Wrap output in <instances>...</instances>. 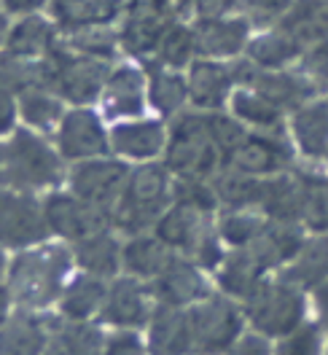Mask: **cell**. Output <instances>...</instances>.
<instances>
[{"label":"cell","instance_id":"obj_1","mask_svg":"<svg viewBox=\"0 0 328 355\" xmlns=\"http://www.w3.org/2000/svg\"><path fill=\"white\" fill-rule=\"evenodd\" d=\"M70 266L73 256L62 245L30 248L8 266V291L22 307H46L57 296H62Z\"/></svg>","mask_w":328,"mask_h":355},{"label":"cell","instance_id":"obj_2","mask_svg":"<svg viewBox=\"0 0 328 355\" xmlns=\"http://www.w3.org/2000/svg\"><path fill=\"white\" fill-rule=\"evenodd\" d=\"M173 202V180L167 164H140L132 170L121 197L110 210V223L124 234H143L146 229L156 226L164 210Z\"/></svg>","mask_w":328,"mask_h":355},{"label":"cell","instance_id":"obj_3","mask_svg":"<svg viewBox=\"0 0 328 355\" xmlns=\"http://www.w3.org/2000/svg\"><path fill=\"white\" fill-rule=\"evenodd\" d=\"M62 156L41 135L14 130L0 143V189L38 191L60 183Z\"/></svg>","mask_w":328,"mask_h":355},{"label":"cell","instance_id":"obj_4","mask_svg":"<svg viewBox=\"0 0 328 355\" xmlns=\"http://www.w3.org/2000/svg\"><path fill=\"white\" fill-rule=\"evenodd\" d=\"M167 170L178 178H216L223 154L210 132V113H178L167 137Z\"/></svg>","mask_w":328,"mask_h":355},{"label":"cell","instance_id":"obj_5","mask_svg":"<svg viewBox=\"0 0 328 355\" xmlns=\"http://www.w3.org/2000/svg\"><path fill=\"white\" fill-rule=\"evenodd\" d=\"M46 60H49V73H51L49 89L73 105L94 103L103 94L105 81L113 70L110 62L70 51L62 41L46 54Z\"/></svg>","mask_w":328,"mask_h":355},{"label":"cell","instance_id":"obj_6","mask_svg":"<svg viewBox=\"0 0 328 355\" xmlns=\"http://www.w3.org/2000/svg\"><path fill=\"white\" fill-rule=\"evenodd\" d=\"M245 315L261 336H288L304 320V293L288 277L264 280L245 299Z\"/></svg>","mask_w":328,"mask_h":355},{"label":"cell","instance_id":"obj_7","mask_svg":"<svg viewBox=\"0 0 328 355\" xmlns=\"http://www.w3.org/2000/svg\"><path fill=\"white\" fill-rule=\"evenodd\" d=\"M232 73L237 84L259 92L264 100H269L280 111H299L315 94L312 84L299 70H261L250 60H242L232 67Z\"/></svg>","mask_w":328,"mask_h":355},{"label":"cell","instance_id":"obj_8","mask_svg":"<svg viewBox=\"0 0 328 355\" xmlns=\"http://www.w3.org/2000/svg\"><path fill=\"white\" fill-rule=\"evenodd\" d=\"M194 347L202 353H223L240 339L242 312L226 296H207L189 312Z\"/></svg>","mask_w":328,"mask_h":355},{"label":"cell","instance_id":"obj_9","mask_svg":"<svg viewBox=\"0 0 328 355\" xmlns=\"http://www.w3.org/2000/svg\"><path fill=\"white\" fill-rule=\"evenodd\" d=\"M291 159H293V151H291V143L283 135V130L248 132L240 146L226 156L223 167L250 178H272L288 170Z\"/></svg>","mask_w":328,"mask_h":355},{"label":"cell","instance_id":"obj_10","mask_svg":"<svg viewBox=\"0 0 328 355\" xmlns=\"http://www.w3.org/2000/svg\"><path fill=\"white\" fill-rule=\"evenodd\" d=\"M44 218L49 226V234H57V237L70 240V243H81L97 232H105V226L110 221L105 210L84 202L73 191L70 194H65V191L49 194L44 202Z\"/></svg>","mask_w":328,"mask_h":355},{"label":"cell","instance_id":"obj_11","mask_svg":"<svg viewBox=\"0 0 328 355\" xmlns=\"http://www.w3.org/2000/svg\"><path fill=\"white\" fill-rule=\"evenodd\" d=\"M130 178L127 164L116 162V159H87V162H76V167L70 170L67 183L70 191L84 202L105 210L110 216L113 205L121 197V189Z\"/></svg>","mask_w":328,"mask_h":355},{"label":"cell","instance_id":"obj_12","mask_svg":"<svg viewBox=\"0 0 328 355\" xmlns=\"http://www.w3.org/2000/svg\"><path fill=\"white\" fill-rule=\"evenodd\" d=\"M49 226L44 205L27 197L24 191L0 189V248H27L44 243Z\"/></svg>","mask_w":328,"mask_h":355},{"label":"cell","instance_id":"obj_13","mask_svg":"<svg viewBox=\"0 0 328 355\" xmlns=\"http://www.w3.org/2000/svg\"><path fill=\"white\" fill-rule=\"evenodd\" d=\"M57 148L62 159L87 162L108 154L110 135L105 132L100 116L89 108H76L62 116L57 130Z\"/></svg>","mask_w":328,"mask_h":355},{"label":"cell","instance_id":"obj_14","mask_svg":"<svg viewBox=\"0 0 328 355\" xmlns=\"http://www.w3.org/2000/svg\"><path fill=\"white\" fill-rule=\"evenodd\" d=\"M194 35H197V51L205 60H232L248 49L250 22L245 17L199 19Z\"/></svg>","mask_w":328,"mask_h":355},{"label":"cell","instance_id":"obj_15","mask_svg":"<svg viewBox=\"0 0 328 355\" xmlns=\"http://www.w3.org/2000/svg\"><path fill=\"white\" fill-rule=\"evenodd\" d=\"M148 94V76L140 67L119 65L110 70L103 89V108L110 119H132L140 116Z\"/></svg>","mask_w":328,"mask_h":355},{"label":"cell","instance_id":"obj_16","mask_svg":"<svg viewBox=\"0 0 328 355\" xmlns=\"http://www.w3.org/2000/svg\"><path fill=\"white\" fill-rule=\"evenodd\" d=\"M151 293L164 307H186L191 302H199L205 293V280L202 272L191 259L175 256L170 264L164 266L153 277Z\"/></svg>","mask_w":328,"mask_h":355},{"label":"cell","instance_id":"obj_17","mask_svg":"<svg viewBox=\"0 0 328 355\" xmlns=\"http://www.w3.org/2000/svg\"><path fill=\"white\" fill-rule=\"evenodd\" d=\"M121 11V0H49L51 22L65 35L100 24H113Z\"/></svg>","mask_w":328,"mask_h":355},{"label":"cell","instance_id":"obj_18","mask_svg":"<svg viewBox=\"0 0 328 355\" xmlns=\"http://www.w3.org/2000/svg\"><path fill=\"white\" fill-rule=\"evenodd\" d=\"M234 73L218 60H199L189 73V100L205 113H218L234 87Z\"/></svg>","mask_w":328,"mask_h":355},{"label":"cell","instance_id":"obj_19","mask_svg":"<svg viewBox=\"0 0 328 355\" xmlns=\"http://www.w3.org/2000/svg\"><path fill=\"white\" fill-rule=\"evenodd\" d=\"M269 221L299 223L304 221L307 186L304 175H272L264 178L261 202H259Z\"/></svg>","mask_w":328,"mask_h":355},{"label":"cell","instance_id":"obj_20","mask_svg":"<svg viewBox=\"0 0 328 355\" xmlns=\"http://www.w3.org/2000/svg\"><path fill=\"white\" fill-rule=\"evenodd\" d=\"M304 248V234L299 223H280L266 221L261 234L248 245V250L256 256V261L264 266V272L277 269V266L293 261Z\"/></svg>","mask_w":328,"mask_h":355},{"label":"cell","instance_id":"obj_21","mask_svg":"<svg viewBox=\"0 0 328 355\" xmlns=\"http://www.w3.org/2000/svg\"><path fill=\"white\" fill-rule=\"evenodd\" d=\"M167 27L170 19H164L159 8H124V19L119 24V46L132 57L156 54V46Z\"/></svg>","mask_w":328,"mask_h":355},{"label":"cell","instance_id":"obj_22","mask_svg":"<svg viewBox=\"0 0 328 355\" xmlns=\"http://www.w3.org/2000/svg\"><path fill=\"white\" fill-rule=\"evenodd\" d=\"M153 232L170 250L191 256L194 248L199 245V240L210 232V226H207V216L205 213H197V210L183 207V205H173L156 221Z\"/></svg>","mask_w":328,"mask_h":355},{"label":"cell","instance_id":"obj_23","mask_svg":"<svg viewBox=\"0 0 328 355\" xmlns=\"http://www.w3.org/2000/svg\"><path fill=\"white\" fill-rule=\"evenodd\" d=\"M194 347V334H191V320L189 312L180 307H164L151 318V331H148V350L151 355H186Z\"/></svg>","mask_w":328,"mask_h":355},{"label":"cell","instance_id":"obj_24","mask_svg":"<svg viewBox=\"0 0 328 355\" xmlns=\"http://www.w3.org/2000/svg\"><path fill=\"white\" fill-rule=\"evenodd\" d=\"M105 320L119 329H135L148 320V291L137 277L116 280L105 293Z\"/></svg>","mask_w":328,"mask_h":355},{"label":"cell","instance_id":"obj_25","mask_svg":"<svg viewBox=\"0 0 328 355\" xmlns=\"http://www.w3.org/2000/svg\"><path fill=\"white\" fill-rule=\"evenodd\" d=\"M60 41H57L54 22L41 14H30V17L17 19V24H11L3 51L14 54V57H24V60H41Z\"/></svg>","mask_w":328,"mask_h":355},{"label":"cell","instance_id":"obj_26","mask_svg":"<svg viewBox=\"0 0 328 355\" xmlns=\"http://www.w3.org/2000/svg\"><path fill=\"white\" fill-rule=\"evenodd\" d=\"M110 148L116 154L148 162L159 156L162 148H167V132L159 121H130V124H116L110 132Z\"/></svg>","mask_w":328,"mask_h":355},{"label":"cell","instance_id":"obj_27","mask_svg":"<svg viewBox=\"0 0 328 355\" xmlns=\"http://www.w3.org/2000/svg\"><path fill=\"white\" fill-rule=\"evenodd\" d=\"M277 27L293 35L304 49L323 44L328 41V0H293Z\"/></svg>","mask_w":328,"mask_h":355},{"label":"cell","instance_id":"obj_28","mask_svg":"<svg viewBox=\"0 0 328 355\" xmlns=\"http://www.w3.org/2000/svg\"><path fill=\"white\" fill-rule=\"evenodd\" d=\"M248 60L261 70H285L291 62L302 60L304 54V46L299 44L293 35H288L280 27H272V30H264L259 38L248 41L245 49Z\"/></svg>","mask_w":328,"mask_h":355},{"label":"cell","instance_id":"obj_29","mask_svg":"<svg viewBox=\"0 0 328 355\" xmlns=\"http://www.w3.org/2000/svg\"><path fill=\"white\" fill-rule=\"evenodd\" d=\"M178 253L170 250L156 234H135L121 250V266L130 272V277L137 280H153L164 266L175 259Z\"/></svg>","mask_w":328,"mask_h":355},{"label":"cell","instance_id":"obj_30","mask_svg":"<svg viewBox=\"0 0 328 355\" xmlns=\"http://www.w3.org/2000/svg\"><path fill=\"white\" fill-rule=\"evenodd\" d=\"M291 132L296 137L302 154L309 159H326L328 156V103L326 100H315L307 103L304 108H299L293 121H291Z\"/></svg>","mask_w":328,"mask_h":355},{"label":"cell","instance_id":"obj_31","mask_svg":"<svg viewBox=\"0 0 328 355\" xmlns=\"http://www.w3.org/2000/svg\"><path fill=\"white\" fill-rule=\"evenodd\" d=\"M264 275H266L264 266L256 261V256L248 248H234L221 264L218 283L229 296L248 299L264 283Z\"/></svg>","mask_w":328,"mask_h":355},{"label":"cell","instance_id":"obj_32","mask_svg":"<svg viewBox=\"0 0 328 355\" xmlns=\"http://www.w3.org/2000/svg\"><path fill=\"white\" fill-rule=\"evenodd\" d=\"M121 245L119 240L108 234V232H97L87 240L76 243V261L81 264V269L87 275H94V277H113L121 266Z\"/></svg>","mask_w":328,"mask_h":355},{"label":"cell","instance_id":"obj_33","mask_svg":"<svg viewBox=\"0 0 328 355\" xmlns=\"http://www.w3.org/2000/svg\"><path fill=\"white\" fill-rule=\"evenodd\" d=\"M210 180H213L218 205H223L226 210H248V207H259V202H261L264 178L242 175L237 170L223 167L218 175Z\"/></svg>","mask_w":328,"mask_h":355},{"label":"cell","instance_id":"obj_34","mask_svg":"<svg viewBox=\"0 0 328 355\" xmlns=\"http://www.w3.org/2000/svg\"><path fill=\"white\" fill-rule=\"evenodd\" d=\"M148 100L162 116H175L189 100V81L170 67H148Z\"/></svg>","mask_w":328,"mask_h":355},{"label":"cell","instance_id":"obj_35","mask_svg":"<svg viewBox=\"0 0 328 355\" xmlns=\"http://www.w3.org/2000/svg\"><path fill=\"white\" fill-rule=\"evenodd\" d=\"M105 293H108V288L94 275L73 277V283H67L62 291V315L81 323V320L92 318L97 310H103Z\"/></svg>","mask_w":328,"mask_h":355},{"label":"cell","instance_id":"obj_36","mask_svg":"<svg viewBox=\"0 0 328 355\" xmlns=\"http://www.w3.org/2000/svg\"><path fill=\"white\" fill-rule=\"evenodd\" d=\"M44 323L30 315H17L0 329V355H44Z\"/></svg>","mask_w":328,"mask_h":355},{"label":"cell","instance_id":"obj_37","mask_svg":"<svg viewBox=\"0 0 328 355\" xmlns=\"http://www.w3.org/2000/svg\"><path fill=\"white\" fill-rule=\"evenodd\" d=\"M232 113L242 124H250L259 132H272L283 130V111L275 108L269 100H264L259 92L242 87L240 92L232 94Z\"/></svg>","mask_w":328,"mask_h":355},{"label":"cell","instance_id":"obj_38","mask_svg":"<svg viewBox=\"0 0 328 355\" xmlns=\"http://www.w3.org/2000/svg\"><path fill=\"white\" fill-rule=\"evenodd\" d=\"M197 35L194 27H186L183 22H170L164 30L162 41L156 46V62L170 70H180V67L194 65L197 57Z\"/></svg>","mask_w":328,"mask_h":355},{"label":"cell","instance_id":"obj_39","mask_svg":"<svg viewBox=\"0 0 328 355\" xmlns=\"http://www.w3.org/2000/svg\"><path fill=\"white\" fill-rule=\"evenodd\" d=\"M288 280L299 288H318L328 280V237H318L304 243L302 253L288 269Z\"/></svg>","mask_w":328,"mask_h":355},{"label":"cell","instance_id":"obj_40","mask_svg":"<svg viewBox=\"0 0 328 355\" xmlns=\"http://www.w3.org/2000/svg\"><path fill=\"white\" fill-rule=\"evenodd\" d=\"M103 347H105L103 334L94 326L73 320L70 326H62V329L54 331L44 355H100Z\"/></svg>","mask_w":328,"mask_h":355},{"label":"cell","instance_id":"obj_41","mask_svg":"<svg viewBox=\"0 0 328 355\" xmlns=\"http://www.w3.org/2000/svg\"><path fill=\"white\" fill-rule=\"evenodd\" d=\"M19 116L33 130H51L62 121V97L49 89H27L19 94Z\"/></svg>","mask_w":328,"mask_h":355},{"label":"cell","instance_id":"obj_42","mask_svg":"<svg viewBox=\"0 0 328 355\" xmlns=\"http://www.w3.org/2000/svg\"><path fill=\"white\" fill-rule=\"evenodd\" d=\"M62 44L70 51L87 54V57H94V60H105V62L113 60L116 49H121L119 46V33L110 30V24H100V27H89V30H81V33L65 35Z\"/></svg>","mask_w":328,"mask_h":355},{"label":"cell","instance_id":"obj_43","mask_svg":"<svg viewBox=\"0 0 328 355\" xmlns=\"http://www.w3.org/2000/svg\"><path fill=\"white\" fill-rule=\"evenodd\" d=\"M173 202L183 205V207H191L197 213H205V216H210L218 207V197H216L213 180H207V178H175V183H173Z\"/></svg>","mask_w":328,"mask_h":355},{"label":"cell","instance_id":"obj_44","mask_svg":"<svg viewBox=\"0 0 328 355\" xmlns=\"http://www.w3.org/2000/svg\"><path fill=\"white\" fill-rule=\"evenodd\" d=\"M307 186V207H304V223L318 232H328V175H304Z\"/></svg>","mask_w":328,"mask_h":355},{"label":"cell","instance_id":"obj_45","mask_svg":"<svg viewBox=\"0 0 328 355\" xmlns=\"http://www.w3.org/2000/svg\"><path fill=\"white\" fill-rule=\"evenodd\" d=\"M264 223L266 221L250 216V213H245V210H229V213L221 218L218 234H221V240H226V243L234 245V248H248V245L261 234Z\"/></svg>","mask_w":328,"mask_h":355},{"label":"cell","instance_id":"obj_46","mask_svg":"<svg viewBox=\"0 0 328 355\" xmlns=\"http://www.w3.org/2000/svg\"><path fill=\"white\" fill-rule=\"evenodd\" d=\"M293 0H242V17L250 27H277L288 14Z\"/></svg>","mask_w":328,"mask_h":355},{"label":"cell","instance_id":"obj_47","mask_svg":"<svg viewBox=\"0 0 328 355\" xmlns=\"http://www.w3.org/2000/svg\"><path fill=\"white\" fill-rule=\"evenodd\" d=\"M210 132H213V140L223 154V164H226V156L232 154L245 137V127L242 121H237L234 116H226V113H210Z\"/></svg>","mask_w":328,"mask_h":355},{"label":"cell","instance_id":"obj_48","mask_svg":"<svg viewBox=\"0 0 328 355\" xmlns=\"http://www.w3.org/2000/svg\"><path fill=\"white\" fill-rule=\"evenodd\" d=\"M299 62H302L299 73L312 84L315 92L318 89H328V41L304 49Z\"/></svg>","mask_w":328,"mask_h":355},{"label":"cell","instance_id":"obj_49","mask_svg":"<svg viewBox=\"0 0 328 355\" xmlns=\"http://www.w3.org/2000/svg\"><path fill=\"white\" fill-rule=\"evenodd\" d=\"M277 355H320V329L318 326H299L280 342Z\"/></svg>","mask_w":328,"mask_h":355},{"label":"cell","instance_id":"obj_50","mask_svg":"<svg viewBox=\"0 0 328 355\" xmlns=\"http://www.w3.org/2000/svg\"><path fill=\"white\" fill-rule=\"evenodd\" d=\"M191 259H194V264L199 266V269H216V266L223 264V248H221L218 237L213 234V232H207L202 240H199V245L194 248V253H191Z\"/></svg>","mask_w":328,"mask_h":355},{"label":"cell","instance_id":"obj_51","mask_svg":"<svg viewBox=\"0 0 328 355\" xmlns=\"http://www.w3.org/2000/svg\"><path fill=\"white\" fill-rule=\"evenodd\" d=\"M19 113V97L17 92L0 78V135L14 132V121Z\"/></svg>","mask_w":328,"mask_h":355},{"label":"cell","instance_id":"obj_52","mask_svg":"<svg viewBox=\"0 0 328 355\" xmlns=\"http://www.w3.org/2000/svg\"><path fill=\"white\" fill-rule=\"evenodd\" d=\"M100 355H146L143 353V345L135 334H116L113 339L105 342L103 353Z\"/></svg>","mask_w":328,"mask_h":355},{"label":"cell","instance_id":"obj_53","mask_svg":"<svg viewBox=\"0 0 328 355\" xmlns=\"http://www.w3.org/2000/svg\"><path fill=\"white\" fill-rule=\"evenodd\" d=\"M237 0H197L194 3V17L197 19H221L234 11Z\"/></svg>","mask_w":328,"mask_h":355},{"label":"cell","instance_id":"obj_54","mask_svg":"<svg viewBox=\"0 0 328 355\" xmlns=\"http://www.w3.org/2000/svg\"><path fill=\"white\" fill-rule=\"evenodd\" d=\"M159 11L170 19V22H186L194 14V3L197 0H156Z\"/></svg>","mask_w":328,"mask_h":355},{"label":"cell","instance_id":"obj_55","mask_svg":"<svg viewBox=\"0 0 328 355\" xmlns=\"http://www.w3.org/2000/svg\"><path fill=\"white\" fill-rule=\"evenodd\" d=\"M229 355H272V347L264 336H242L232 345Z\"/></svg>","mask_w":328,"mask_h":355},{"label":"cell","instance_id":"obj_56","mask_svg":"<svg viewBox=\"0 0 328 355\" xmlns=\"http://www.w3.org/2000/svg\"><path fill=\"white\" fill-rule=\"evenodd\" d=\"M3 3V11L6 14H14V17H30V14H38V8L44 6L46 0H0Z\"/></svg>","mask_w":328,"mask_h":355},{"label":"cell","instance_id":"obj_57","mask_svg":"<svg viewBox=\"0 0 328 355\" xmlns=\"http://www.w3.org/2000/svg\"><path fill=\"white\" fill-rule=\"evenodd\" d=\"M315 310L320 315V323L328 329V280L315 288Z\"/></svg>","mask_w":328,"mask_h":355},{"label":"cell","instance_id":"obj_58","mask_svg":"<svg viewBox=\"0 0 328 355\" xmlns=\"http://www.w3.org/2000/svg\"><path fill=\"white\" fill-rule=\"evenodd\" d=\"M11 291L6 288V286H0V326L8 320V304H11Z\"/></svg>","mask_w":328,"mask_h":355},{"label":"cell","instance_id":"obj_59","mask_svg":"<svg viewBox=\"0 0 328 355\" xmlns=\"http://www.w3.org/2000/svg\"><path fill=\"white\" fill-rule=\"evenodd\" d=\"M8 30H11V24L6 19V11L0 8V46H6V38H8Z\"/></svg>","mask_w":328,"mask_h":355},{"label":"cell","instance_id":"obj_60","mask_svg":"<svg viewBox=\"0 0 328 355\" xmlns=\"http://www.w3.org/2000/svg\"><path fill=\"white\" fill-rule=\"evenodd\" d=\"M8 261H6V253H3V248H0V277H3V275H6V269H8Z\"/></svg>","mask_w":328,"mask_h":355}]
</instances>
